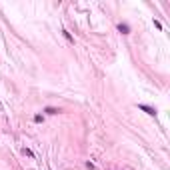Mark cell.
Here are the masks:
<instances>
[{"label":"cell","instance_id":"1","mask_svg":"<svg viewBox=\"0 0 170 170\" xmlns=\"http://www.w3.org/2000/svg\"><path fill=\"white\" fill-rule=\"evenodd\" d=\"M138 108H140V110H144L148 116H156V114H158L156 108H152V106H148V104H138Z\"/></svg>","mask_w":170,"mask_h":170},{"label":"cell","instance_id":"2","mask_svg":"<svg viewBox=\"0 0 170 170\" xmlns=\"http://www.w3.org/2000/svg\"><path fill=\"white\" fill-rule=\"evenodd\" d=\"M118 32L130 34V24H126V22H120V24H118Z\"/></svg>","mask_w":170,"mask_h":170},{"label":"cell","instance_id":"3","mask_svg":"<svg viewBox=\"0 0 170 170\" xmlns=\"http://www.w3.org/2000/svg\"><path fill=\"white\" fill-rule=\"evenodd\" d=\"M44 112H46V114H50V116H56V114H60L62 110H60V108H54V106H46Z\"/></svg>","mask_w":170,"mask_h":170},{"label":"cell","instance_id":"4","mask_svg":"<svg viewBox=\"0 0 170 170\" xmlns=\"http://www.w3.org/2000/svg\"><path fill=\"white\" fill-rule=\"evenodd\" d=\"M62 36H64V38L68 40V42H74V38L70 36V32H68V30H62Z\"/></svg>","mask_w":170,"mask_h":170},{"label":"cell","instance_id":"5","mask_svg":"<svg viewBox=\"0 0 170 170\" xmlns=\"http://www.w3.org/2000/svg\"><path fill=\"white\" fill-rule=\"evenodd\" d=\"M34 122H36V124L44 122V116H42V114H36V116H34Z\"/></svg>","mask_w":170,"mask_h":170},{"label":"cell","instance_id":"6","mask_svg":"<svg viewBox=\"0 0 170 170\" xmlns=\"http://www.w3.org/2000/svg\"><path fill=\"white\" fill-rule=\"evenodd\" d=\"M24 154H26V156H30V158H34V152L30 150V148H24Z\"/></svg>","mask_w":170,"mask_h":170}]
</instances>
